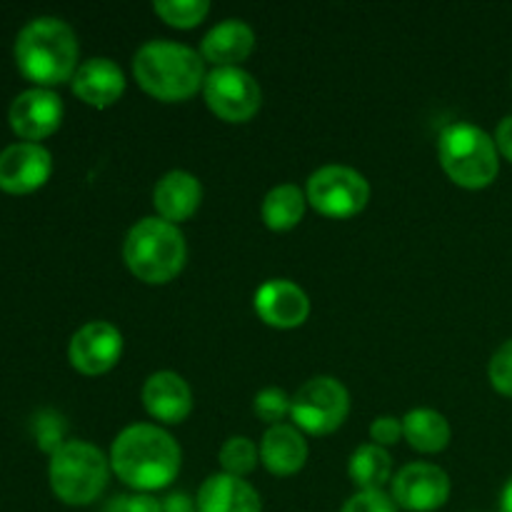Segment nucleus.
Wrapping results in <instances>:
<instances>
[{"label": "nucleus", "mask_w": 512, "mask_h": 512, "mask_svg": "<svg viewBox=\"0 0 512 512\" xmlns=\"http://www.w3.org/2000/svg\"><path fill=\"white\" fill-rule=\"evenodd\" d=\"M110 468L140 493L168 488L180 473V445L158 425H130L110 448Z\"/></svg>", "instance_id": "f257e3e1"}, {"label": "nucleus", "mask_w": 512, "mask_h": 512, "mask_svg": "<svg viewBox=\"0 0 512 512\" xmlns=\"http://www.w3.org/2000/svg\"><path fill=\"white\" fill-rule=\"evenodd\" d=\"M133 73L140 88L163 103H180L205 85L203 55L173 40H150L135 53Z\"/></svg>", "instance_id": "f03ea898"}, {"label": "nucleus", "mask_w": 512, "mask_h": 512, "mask_svg": "<svg viewBox=\"0 0 512 512\" xmlns=\"http://www.w3.org/2000/svg\"><path fill=\"white\" fill-rule=\"evenodd\" d=\"M20 73L33 83L60 85L78 70V40L73 28L58 18H38L20 30L15 40Z\"/></svg>", "instance_id": "7ed1b4c3"}, {"label": "nucleus", "mask_w": 512, "mask_h": 512, "mask_svg": "<svg viewBox=\"0 0 512 512\" xmlns=\"http://www.w3.org/2000/svg\"><path fill=\"white\" fill-rule=\"evenodd\" d=\"M123 258L138 280L165 285L185 268L188 248L178 225L163 218H143L125 235Z\"/></svg>", "instance_id": "20e7f679"}, {"label": "nucleus", "mask_w": 512, "mask_h": 512, "mask_svg": "<svg viewBox=\"0 0 512 512\" xmlns=\"http://www.w3.org/2000/svg\"><path fill=\"white\" fill-rule=\"evenodd\" d=\"M438 158L448 178L468 190H483L498 178V145L485 130L455 123L440 133Z\"/></svg>", "instance_id": "39448f33"}, {"label": "nucleus", "mask_w": 512, "mask_h": 512, "mask_svg": "<svg viewBox=\"0 0 512 512\" xmlns=\"http://www.w3.org/2000/svg\"><path fill=\"white\" fill-rule=\"evenodd\" d=\"M110 460L95 445L68 440L50 455V488L65 505H90L108 485Z\"/></svg>", "instance_id": "423d86ee"}, {"label": "nucleus", "mask_w": 512, "mask_h": 512, "mask_svg": "<svg viewBox=\"0 0 512 512\" xmlns=\"http://www.w3.org/2000/svg\"><path fill=\"white\" fill-rule=\"evenodd\" d=\"M350 413V395L340 380L320 375L300 385L293 395L290 418L303 433L330 435L345 423Z\"/></svg>", "instance_id": "0eeeda50"}, {"label": "nucleus", "mask_w": 512, "mask_h": 512, "mask_svg": "<svg viewBox=\"0 0 512 512\" xmlns=\"http://www.w3.org/2000/svg\"><path fill=\"white\" fill-rule=\"evenodd\" d=\"M305 198L325 218L345 220L363 213L370 200V185L348 165H325L310 175Z\"/></svg>", "instance_id": "6e6552de"}, {"label": "nucleus", "mask_w": 512, "mask_h": 512, "mask_svg": "<svg viewBox=\"0 0 512 512\" xmlns=\"http://www.w3.org/2000/svg\"><path fill=\"white\" fill-rule=\"evenodd\" d=\"M205 103L225 123H248L263 103L258 80L243 68H215L203 85Z\"/></svg>", "instance_id": "1a4fd4ad"}, {"label": "nucleus", "mask_w": 512, "mask_h": 512, "mask_svg": "<svg viewBox=\"0 0 512 512\" xmlns=\"http://www.w3.org/2000/svg\"><path fill=\"white\" fill-rule=\"evenodd\" d=\"M390 498L408 512H433L448 503L450 478L438 465L410 463L393 480Z\"/></svg>", "instance_id": "9d476101"}, {"label": "nucleus", "mask_w": 512, "mask_h": 512, "mask_svg": "<svg viewBox=\"0 0 512 512\" xmlns=\"http://www.w3.org/2000/svg\"><path fill=\"white\" fill-rule=\"evenodd\" d=\"M70 365L83 375H103L115 368L123 355V335L105 320L83 325L70 340Z\"/></svg>", "instance_id": "9b49d317"}, {"label": "nucleus", "mask_w": 512, "mask_h": 512, "mask_svg": "<svg viewBox=\"0 0 512 512\" xmlns=\"http://www.w3.org/2000/svg\"><path fill=\"white\" fill-rule=\"evenodd\" d=\"M53 173V158L38 143H15L0 153V188L25 195L45 185Z\"/></svg>", "instance_id": "f8f14e48"}, {"label": "nucleus", "mask_w": 512, "mask_h": 512, "mask_svg": "<svg viewBox=\"0 0 512 512\" xmlns=\"http://www.w3.org/2000/svg\"><path fill=\"white\" fill-rule=\"evenodd\" d=\"M10 128L25 140H43L60 128L63 103L48 88H30L10 105Z\"/></svg>", "instance_id": "ddd939ff"}, {"label": "nucleus", "mask_w": 512, "mask_h": 512, "mask_svg": "<svg viewBox=\"0 0 512 512\" xmlns=\"http://www.w3.org/2000/svg\"><path fill=\"white\" fill-rule=\"evenodd\" d=\"M255 313L270 328L290 330L308 320L310 300L305 290L290 280H268L255 293Z\"/></svg>", "instance_id": "4468645a"}, {"label": "nucleus", "mask_w": 512, "mask_h": 512, "mask_svg": "<svg viewBox=\"0 0 512 512\" xmlns=\"http://www.w3.org/2000/svg\"><path fill=\"white\" fill-rule=\"evenodd\" d=\"M143 405L158 423L180 425L193 413V393L178 373L160 370L145 380Z\"/></svg>", "instance_id": "2eb2a0df"}, {"label": "nucleus", "mask_w": 512, "mask_h": 512, "mask_svg": "<svg viewBox=\"0 0 512 512\" xmlns=\"http://www.w3.org/2000/svg\"><path fill=\"white\" fill-rule=\"evenodd\" d=\"M73 93L93 108H110L125 93V75L110 58L85 60L73 75Z\"/></svg>", "instance_id": "dca6fc26"}, {"label": "nucleus", "mask_w": 512, "mask_h": 512, "mask_svg": "<svg viewBox=\"0 0 512 512\" xmlns=\"http://www.w3.org/2000/svg\"><path fill=\"white\" fill-rule=\"evenodd\" d=\"M200 200H203V185L193 173H185V170H170L153 190L155 210L160 218L173 225L188 220L200 208Z\"/></svg>", "instance_id": "f3484780"}, {"label": "nucleus", "mask_w": 512, "mask_h": 512, "mask_svg": "<svg viewBox=\"0 0 512 512\" xmlns=\"http://www.w3.org/2000/svg\"><path fill=\"white\" fill-rule=\"evenodd\" d=\"M255 48V33L243 20H223L215 25L200 45V55L218 68H238Z\"/></svg>", "instance_id": "a211bd4d"}, {"label": "nucleus", "mask_w": 512, "mask_h": 512, "mask_svg": "<svg viewBox=\"0 0 512 512\" xmlns=\"http://www.w3.org/2000/svg\"><path fill=\"white\" fill-rule=\"evenodd\" d=\"M198 512H263L260 495L243 478L210 475L198 490Z\"/></svg>", "instance_id": "6ab92c4d"}, {"label": "nucleus", "mask_w": 512, "mask_h": 512, "mask_svg": "<svg viewBox=\"0 0 512 512\" xmlns=\"http://www.w3.org/2000/svg\"><path fill=\"white\" fill-rule=\"evenodd\" d=\"M260 460L273 475L288 478L303 470L308 460V443L293 425H273L260 443Z\"/></svg>", "instance_id": "aec40b11"}, {"label": "nucleus", "mask_w": 512, "mask_h": 512, "mask_svg": "<svg viewBox=\"0 0 512 512\" xmlns=\"http://www.w3.org/2000/svg\"><path fill=\"white\" fill-rule=\"evenodd\" d=\"M403 435L410 448L418 453L433 455L448 448L450 443V425L438 410L418 408L410 410L403 418Z\"/></svg>", "instance_id": "412c9836"}, {"label": "nucleus", "mask_w": 512, "mask_h": 512, "mask_svg": "<svg viewBox=\"0 0 512 512\" xmlns=\"http://www.w3.org/2000/svg\"><path fill=\"white\" fill-rule=\"evenodd\" d=\"M305 200L308 198H305L298 185H278V188H273L265 195L263 208H260L265 225L275 233L293 230L305 215Z\"/></svg>", "instance_id": "4be33fe9"}, {"label": "nucleus", "mask_w": 512, "mask_h": 512, "mask_svg": "<svg viewBox=\"0 0 512 512\" xmlns=\"http://www.w3.org/2000/svg\"><path fill=\"white\" fill-rule=\"evenodd\" d=\"M348 475L360 490H380L393 475V460H390L388 450L380 445H360L350 455Z\"/></svg>", "instance_id": "5701e85b"}, {"label": "nucleus", "mask_w": 512, "mask_h": 512, "mask_svg": "<svg viewBox=\"0 0 512 512\" xmlns=\"http://www.w3.org/2000/svg\"><path fill=\"white\" fill-rule=\"evenodd\" d=\"M153 10L173 28L188 30L203 23L205 15L210 13V3L208 0H158Z\"/></svg>", "instance_id": "b1692460"}, {"label": "nucleus", "mask_w": 512, "mask_h": 512, "mask_svg": "<svg viewBox=\"0 0 512 512\" xmlns=\"http://www.w3.org/2000/svg\"><path fill=\"white\" fill-rule=\"evenodd\" d=\"M220 465L228 475L243 478V475L253 473L258 465V448L250 438L235 435V438L225 440V445L220 448Z\"/></svg>", "instance_id": "393cba45"}, {"label": "nucleus", "mask_w": 512, "mask_h": 512, "mask_svg": "<svg viewBox=\"0 0 512 512\" xmlns=\"http://www.w3.org/2000/svg\"><path fill=\"white\" fill-rule=\"evenodd\" d=\"M290 408H293V398H288V393L280 388H265L255 395V415L268 425H280V420L290 415Z\"/></svg>", "instance_id": "a878e982"}, {"label": "nucleus", "mask_w": 512, "mask_h": 512, "mask_svg": "<svg viewBox=\"0 0 512 512\" xmlns=\"http://www.w3.org/2000/svg\"><path fill=\"white\" fill-rule=\"evenodd\" d=\"M488 375H490V383H493V388L498 390L500 395L512 398V340H508L505 345H500L498 353L493 355Z\"/></svg>", "instance_id": "bb28decb"}, {"label": "nucleus", "mask_w": 512, "mask_h": 512, "mask_svg": "<svg viewBox=\"0 0 512 512\" xmlns=\"http://www.w3.org/2000/svg\"><path fill=\"white\" fill-rule=\"evenodd\" d=\"M340 512H398V505L383 490H360Z\"/></svg>", "instance_id": "cd10ccee"}, {"label": "nucleus", "mask_w": 512, "mask_h": 512, "mask_svg": "<svg viewBox=\"0 0 512 512\" xmlns=\"http://www.w3.org/2000/svg\"><path fill=\"white\" fill-rule=\"evenodd\" d=\"M63 435H65V423L60 415H53V413L40 415V420H38L40 448L50 450V455H53L60 445H65Z\"/></svg>", "instance_id": "c85d7f7f"}, {"label": "nucleus", "mask_w": 512, "mask_h": 512, "mask_svg": "<svg viewBox=\"0 0 512 512\" xmlns=\"http://www.w3.org/2000/svg\"><path fill=\"white\" fill-rule=\"evenodd\" d=\"M105 512H163V503L145 493L120 495V498L110 500Z\"/></svg>", "instance_id": "c756f323"}, {"label": "nucleus", "mask_w": 512, "mask_h": 512, "mask_svg": "<svg viewBox=\"0 0 512 512\" xmlns=\"http://www.w3.org/2000/svg\"><path fill=\"white\" fill-rule=\"evenodd\" d=\"M400 438H403V420L383 415V418L373 420V425H370V440H373V445L388 448V445L398 443Z\"/></svg>", "instance_id": "7c9ffc66"}, {"label": "nucleus", "mask_w": 512, "mask_h": 512, "mask_svg": "<svg viewBox=\"0 0 512 512\" xmlns=\"http://www.w3.org/2000/svg\"><path fill=\"white\" fill-rule=\"evenodd\" d=\"M495 145H498L500 153L512 163V115L505 118L503 123L498 125V130H495Z\"/></svg>", "instance_id": "2f4dec72"}, {"label": "nucleus", "mask_w": 512, "mask_h": 512, "mask_svg": "<svg viewBox=\"0 0 512 512\" xmlns=\"http://www.w3.org/2000/svg\"><path fill=\"white\" fill-rule=\"evenodd\" d=\"M163 512H198V505H195L185 493H175L170 495V498H165Z\"/></svg>", "instance_id": "473e14b6"}, {"label": "nucleus", "mask_w": 512, "mask_h": 512, "mask_svg": "<svg viewBox=\"0 0 512 512\" xmlns=\"http://www.w3.org/2000/svg\"><path fill=\"white\" fill-rule=\"evenodd\" d=\"M500 512H512V478L503 488V498H500Z\"/></svg>", "instance_id": "72a5a7b5"}]
</instances>
